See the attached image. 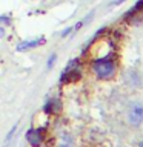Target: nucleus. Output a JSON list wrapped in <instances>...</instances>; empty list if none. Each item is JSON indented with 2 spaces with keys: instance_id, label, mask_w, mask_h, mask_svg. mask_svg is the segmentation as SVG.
Wrapping results in <instances>:
<instances>
[{
  "instance_id": "nucleus-1",
  "label": "nucleus",
  "mask_w": 143,
  "mask_h": 147,
  "mask_svg": "<svg viewBox=\"0 0 143 147\" xmlns=\"http://www.w3.org/2000/svg\"><path fill=\"white\" fill-rule=\"evenodd\" d=\"M91 71L101 81L112 80L118 71V61L115 60V52H109L106 55H101V57L92 58Z\"/></svg>"
},
{
  "instance_id": "nucleus-2",
  "label": "nucleus",
  "mask_w": 143,
  "mask_h": 147,
  "mask_svg": "<svg viewBox=\"0 0 143 147\" xmlns=\"http://www.w3.org/2000/svg\"><path fill=\"white\" fill-rule=\"evenodd\" d=\"M128 119H129V124L134 127H138L140 124L143 123V106L142 104H132L131 109L128 112Z\"/></svg>"
},
{
  "instance_id": "nucleus-3",
  "label": "nucleus",
  "mask_w": 143,
  "mask_h": 147,
  "mask_svg": "<svg viewBox=\"0 0 143 147\" xmlns=\"http://www.w3.org/2000/svg\"><path fill=\"white\" fill-rule=\"evenodd\" d=\"M82 78V72L78 67H71L68 66V69L62 74V78H60V83L62 84H71V83H77Z\"/></svg>"
},
{
  "instance_id": "nucleus-4",
  "label": "nucleus",
  "mask_w": 143,
  "mask_h": 147,
  "mask_svg": "<svg viewBox=\"0 0 143 147\" xmlns=\"http://www.w3.org/2000/svg\"><path fill=\"white\" fill-rule=\"evenodd\" d=\"M43 140H45V135L42 129H29L26 132V141L29 142L31 147H40L43 144Z\"/></svg>"
},
{
  "instance_id": "nucleus-5",
  "label": "nucleus",
  "mask_w": 143,
  "mask_h": 147,
  "mask_svg": "<svg viewBox=\"0 0 143 147\" xmlns=\"http://www.w3.org/2000/svg\"><path fill=\"white\" fill-rule=\"evenodd\" d=\"M126 18L129 20V23H132V25H138V23L143 22V0H140V2L128 12Z\"/></svg>"
},
{
  "instance_id": "nucleus-6",
  "label": "nucleus",
  "mask_w": 143,
  "mask_h": 147,
  "mask_svg": "<svg viewBox=\"0 0 143 147\" xmlns=\"http://www.w3.org/2000/svg\"><path fill=\"white\" fill-rule=\"evenodd\" d=\"M45 38H34V40H25L22 43L17 45V51L18 52H25V51H29V49H34V48H39V46L45 45Z\"/></svg>"
},
{
  "instance_id": "nucleus-7",
  "label": "nucleus",
  "mask_w": 143,
  "mask_h": 147,
  "mask_svg": "<svg viewBox=\"0 0 143 147\" xmlns=\"http://www.w3.org/2000/svg\"><path fill=\"white\" fill-rule=\"evenodd\" d=\"M43 110L46 113H49V115H57L60 110H62V101L57 100V98H52V100H49L48 103L45 104V107Z\"/></svg>"
},
{
  "instance_id": "nucleus-8",
  "label": "nucleus",
  "mask_w": 143,
  "mask_h": 147,
  "mask_svg": "<svg viewBox=\"0 0 143 147\" xmlns=\"http://www.w3.org/2000/svg\"><path fill=\"white\" fill-rule=\"evenodd\" d=\"M126 81L131 84L132 87H137V86H140V74H138L137 71H134V69H131V71H128L126 74Z\"/></svg>"
},
{
  "instance_id": "nucleus-9",
  "label": "nucleus",
  "mask_w": 143,
  "mask_h": 147,
  "mask_svg": "<svg viewBox=\"0 0 143 147\" xmlns=\"http://www.w3.org/2000/svg\"><path fill=\"white\" fill-rule=\"evenodd\" d=\"M55 60H57V55H55V54H52V55L48 58V69H52V67H54Z\"/></svg>"
},
{
  "instance_id": "nucleus-10",
  "label": "nucleus",
  "mask_w": 143,
  "mask_h": 147,
  "mask_svg": "<svg viewBox=\"0 0 143 147\" xmlns=\"http://www.w3.org/2000/svg\"><path fill=\"white\" fill-rule=\"evenodd\" d=\"M16 130H17V124H16V126H14V127L11 129V130H9V133L6 135V141H9V140H11V136L14 135V133H16Z\"/></svg>"
},
{
  "instance_id": "nucleus-11",
  "label": "nucleus",
  "mask_w": 143,
  "mask_h": 147,
  "mask_svg": "<svg viewBox=\"0 0 143 147\" xmlns=\"http://www.w3.org/2000/svg\"><path fill=\"white\" fill-rule=\"evenodd\" d=\"M0 23H3V25H9V23H11V20H9L8 17H0Z\"/></svg>"
},
{
  "instance_id": "nucleus-12",
  "label": "nucleus",
  "mask_w": 143,
  "mask_h": 147,
  "mask_svg": "<svg viewBox=\"0 0 143 147\" xmlns=\"http://www.w3.org/2000/svg\"><path fill=\"white\" fill-rule=\"evenodd\" d=\"M69 32H72V26H69V28H66V31H63L62 32V37H66Z\"/></svg>"
},
{
  "instance_id": "nucleus-13",
  "label": "nucleus",
  "mask_w": 143,
  "mask_h": 147,
  "mask_svg": "<svg viewBox=\"0 0 143 147\" xmlns=\"http://www.w3.org/2000/svg\"><path fill=\"white\" fill-rule=\"evenodd\" d=\"M123 2H126V0H114L112 5H114V6H118V5H122Z\"/></svg>"
},
{
  "instance_id": "nucleus-14",
  "label": "nucleus",
  "mask_w": 143,
  "mask_h": 147,
  "mask_svg": "<svg viewBox=\"0 0 143 147\" xmlns=\"http://www.w3.org/2000/svg\"><path fill=\"white\" fill-rule=\"evenodd\" d=\"M3 35H5V28H3V26H0V38H2Z\"/></svg>"
},
{
  "instance_id": "nucleus-15",
  "label": "nucleus",
  "mask_w": 143,
  "mask_h": 147,
  "mask_svg": "<svg viewBox=\"0 0 143 147\" xmlns=\"http://www.w3.org/2000/svg\"><path fill=\"white\" fill-rule=\"evenodd\" d=\"M138 147H143V141L140 142V144H138Z\"/></svg>"
}]
</instances>
